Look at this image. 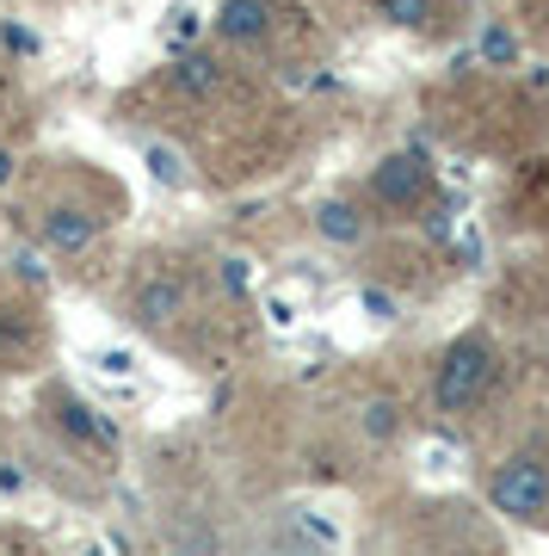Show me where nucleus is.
I'll list each match as a JSON object with an SVG mask.
<instances>
[{"instance_id":"1","label":"nucleus","mask_w":549,"mask_h":556,"mask_svg":"<svg viewBox=\"0 0 549 556\" xmlns=\"http://www.w3.org/2000/svg\"><path fill=\"white\" fill-rule=\"evenodd\" d=\"M494 371H500L494 346H488L482 334H463L451 353H445V365H438V383H432L438 415H470L475 402L494 390Z\"/></svg>"},{"instance_id":"2","label":"nucleus","mask_w":549,"mask_h":556,"mask_svg":"<svg viewBox=\"0 0 549 556\" xmlns=\"http://www.w3.org/2000/svg\"><path fill=\"white\" fill-rule=\"evenodd\" d=\"M488 501L500 514L525 519V526H544L549 519V464L544 457H512V464H500L488 482Z\"/></svg>"},{"instance_id":"3","label":"nucleus","mask_w":549,"mask_h":556,"mask_svg":"<svg viewBox=\"0 0 549 556\" xmlns=\"http://www.w3.org/2000/svg\"><path fill=\"white\" fill-rule=\"evenodd\" d=\"M426 186H432V167L420 155H390V161H376V174H371V192L383 204H395V211H408V204L426 199Z\"/></svg>"},{"instance_id":"4","label":"nucleus","mask_w":549,"mask_h":556,"mask_svg":"<svg viewBox=\"0 0 549 556\" xmlns=\"http://www.w3.org/2000/svg\"><path fill=\"white\" fill-rule=\"evenodd\" d=\"M56 427L68 439H80V445H93V452H118V420L87 408L80 396H56Z\"/></svg>"},{"instance_id":"5","label":"nucleus","mask_w":549,"mask_h":556,"mask_svg":"<svg viewBox=\"0 0 549 556\" xmlns=\"http://www.w3.org/2000/svg\"><path fill=\"white\" fill-rule=\"evenodd\" d=\"M93 236H99V217H87L75 204H62V211L43 217V248H50V254H87Z\"/></svg>"},{"instance_id":"6","label":"nucleus","mask_w":549,"mask_h":556,"mask_svg":"<svg viewBox=\"0 0 549 556\" xmlns=\"http://www.w3.org/2000/svg\"><path fill=\"white\" fill-rule=\"evenodd\" d=\"M216 31H222L229 43H259L266 31H272V7H266V0H222Z\"/></svg>"},{"instance_id":"7","label":"nucleus","mask_w":549,"mask_h":556,"mask_svg":"<svg viewBox=\"0 0 549 556\" xmlns=\"http://www.w3.org/2000/svg\"><path fill=\"white\" fill-rule=\"evenodd\" d=\"M186 309V285L179 278H149L137 291V321L142 328H167V321Z\"/></svg>"},{"instance_id":"8","label":"nucleus","mask_w":549,"mask_h":556,"mask_svg":"<svg viewBox=\"0 0 549 556\" xmlns=\"http://www.w3.org/2000/svg\"><path fill=\"white\" fill-rule=\"evenodd\" d=\"M167 80H174L186 100H210V93H222V62L216 56H179Z\"/></svg>"},{"instance_id":"9","label":"nucleus","mask_w":549,"mask_h":556,"mask_svg":"<svg viewBox=\"0 0 549 556\" xmlns=\"http://www.w3.org/2000/svg\"><path fill=\"white\" fill-rule=\"evenodd\" d=\"M315 236L334 241V248H358V241H365V217H358L346 199H328L315 211Z\"/></svg>"},{"instance_id":"10","label":"nucleus","mask_w":549,"mask_h":556,"mask_svg":"<svg viewBox=\"0 0 549 556\" xmlns=\"http://www.w3.org/2000/svg\"><path fill=\"white\" fill-rule=\"evenodd\" d=\"M482 62H494V68L519 62V38H512L507 25H488V31H482Z\"/></svg>"},{"instance_id":"11","label":"nucleus","mask_w":549,"mask_h":556,"mask_svg":"<svg viewBox=\"0 0 549 556\" xmlns=\"http://www.w3.org/2000/svg\"><path fill=\"white\" fill-rule=\"evenodd\" d=\"M149 174L161 179V186H186V161H179V149H167V142H155V149H149Z\"/></svg>"},{"instance_id":"12","label":"nucleus","mask_w":549,"mask_h":556,"mask_svg":"<svg viewBox=\"0 0 549 556\" xmlns=\"http://www.w3.org/2000/svg\"><path fill=\"white\" fill-rule=\"evenodd\" d=\"M395 427H401V408H395L390 396L365 408V433H371V439H395Z\"/></svg>"},{"instance_id":"13","label":"nucleus","mask_w":549,"mask_h":556,"mask_svg":"<svg viewBox=\"0 0 549 556\" xmlns=\"http://www.w3.org/2000/svg\"><path fill=\"white\" fill-rule=\"evenodd\" d=\"M390 25H426L432 20V0H376Z\"/></svg>"},{"instance_id":"14","label":"nucleus","mask_w":549,"mask_h":556,"mask_svg":"<svg viewBox=\"0 0 549 556\" xmlns=\"http://www.w3.org/2000/svg\"><path fill=\"white\" fill-rule=\"evenodd\" d=\"M99 371H112V378H130V371H137V353H130V346H105V353H99Z\"/></svg>"},{"instance_id":"15","label":"nucleus","mask_w":549,"mask_h":556,"mask_svg":"<svg viewBox=\"0 0 549 556\" xmlns=\"http://www.w3.org/2000/svg\"><path fill=\"white\" fill-rule=\"evenodd\" d=\"M358 303H365V309H371L376 321H395V298H390V291H376V285H365V291H358Z\"/></svg>"},{"instance_id":"16","label":"nucleus","mask_w":549,"mask_h":556,"mask_svg":"<svg viewBox=\"0 0 549 556\" xmlns=\"http://www.w3.org/2000/svg\"><path fill=\"white\" fill-rule=\"evenodd\" d=\"M0 43H7V50H20V56H31V50H38V38H31L25 25H0Z\"/></svg>"},{"instance_id":"17","label":"nucleus","mask_w":549,"mask_h":556,"mask_svg":"<svg viewBox=\"0 0 549 556\" xmlns=\"http://www.w3.org/2000/svg\"><path fill=\"white\" fill-rule=\"evenodd\" d=\"M222 285H229V291H247V266H241V260H222Z\"/></svg>"},{"instance_id":"18","label":"nucleus","mask_w":549,"mask_h":556,"mask_svg":"<svg viewBox=\"0 0 549 556\" xmlns=\"http://www.w3.org/2000/svg\"><path fill=\"white\" fill-rule=\"evenodd\" d=\"M254 556H315V551H303V544H266V551H254Z\"/></svg>"},{"instance_id":"19","label":"nucleus","mask_w":549,"mask_h":556,"mask_svg":"<svg viewBox=\"0 0 549 556\" xmlns=\"http://www.w3.org/2000/svg\"><path fill=\"white\" fill-rule=\"evenodd\" d=\"M7 179H13V155H0V186H7Z\"/></svg>"}]
</instances>
